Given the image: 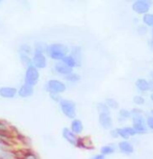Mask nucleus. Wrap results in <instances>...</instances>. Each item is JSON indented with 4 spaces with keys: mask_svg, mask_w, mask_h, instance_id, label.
<instances>
[{
    "mask_svg": "<svg viewBox=\"0 0 153 159\" xmlns=\"http://www.w3.org/2000/svg\"><path fill=\"white\" fill-rule=\"evenodd\" d=\"M50 98L54 102H58V103H59V101L62 100V98L59 97V95H50Z\"/></svg>",
    "mask_w": 153,
    "mask_h": 159,
    "instance_id": "obj_34",
    "label": "nucleus"
},
{
    "mask_svg": "<svg viewBox=\"0 0 153 159\" xmlns=\"http://www.w3.org/2000/svg\"><path fill=\"white\" fill-rule=\"evenodd\" d=\"M19 54H25L30 56L34 54V48L29 44H22L19 47Z\"/></svg>",
    "mask_w": 153,
    "mask_h": 159,
    "instance_id": "obj_16",
    "label": "nucleus"
},
{
    "mask_svg": "<svg viewBox=\"0 0 153 159\" xmlns=\"http://www.w3.org/2000/svg\"><path fill=\"white\" fill-rule=\"evenodd\" d=\"M68 53H69V48L64 44H58V43L48 45L46 50V54L56 62L62 61V59L66 55H68Z\"/></svg>",
    "mask_w": 153,
    "mask_h": 159,
    "instance_id": "obj_1",
    "label": "nucleus"
},
{
    "mask_svg": "<svg viewBox=\"0 0 153 159\" xmlns=\"http://www.w3.org/2000/svg\"><path fill=\"white\" fill-rule=\"evenodd\" d=\"M147 126L153 130V116H149V118L147 119Z\"/></svg>",
    "mask_w": 153,
    "mask_h": 159,
    "instance_id": "obj_33",
    "label": "nucleus"
},
{
    "mask_svg": "<svg viewBox=\"0 0 153 159\" xmlns=\"http://www.w3.org/2000/svg\"><path fill=\"white\" fill-rule=\"evenodd\" d=\"M151 116H153V109L151 110Z\"/></svg>",
    "mask_w": 153,
    "mask_h": 159,
    "instance_id": "obj_40",
    "label": "nucleus"
},
{
    "mask_svg": "<svg viewBox=\"0 0 153 159\" xmlns=\"http://www.w3.org/2000/svg\"><path fill=\"white\" fill-rule=\"evenodd\" d=\"M151 1H146V0H137L134 1L132 4V10L137 14H148L150 8Z\"/></svg>",
    "mask_w": 153,
    "mask_h": 159,
    "instance_id": "obj_7",
    "label": "nucleus"
},
{
    "mask_svg": "<svg viewBox=\"0 0 153 159\" xmlns=\"http://www.w3.org/2000/svg\"><path fill=\"white\" fill-rule=\"evenodd\" d=\"M143 22L147 26H152L153 27V15L152 14H145L143 17Z\"/></svg>",
    "mask_w": 153,
    "mask_h": 159,
    "instance_id": "obj_22",
    "label": "nucleus"
},
{
    "mask_svg": "<svg viewBox=\"0 0 153 159\" xmlns=\"http://www.w3.org/2000/svg\"><path fill=\"white\" fill-rule=\"evenodd\" d=\"M59 108L65 116L68 119L74 120L76 118V105L73 101L68 100V99H62L59 101Z\"/></svg>",
    "mask_w": 153,
    "mask_h": 159,
    "instance_id": "obj_3",
    "label": "nucleus"
},
{
    "mask_svg": "<svg viewBox=\"0 0 153 159\" xmlns=\"http://www.w3.org/2000/svg\"><path fill=\"white\" fill-rule=\"evenodd\" d=\"M70 55L75 59V61H76V65H77V66H80V65H81V58H82L81 48L78 47V46L73 47V48H72V50H71Z\"/></svg>",
    "mask_w": 153,
    "mask_h": 159,
    "instance_id": "obj_14",
    "label": "nucleus"
},
{
    "mask_svg": "<svg viewBox=\"0 0 153 159\" xmlns=\"http://www.w3.org/2000/svg\"><path fill=\"white\" fill-rule=\"evenodd\" d=\"M8 132V127L4 122L0 121V134H5Z\"/></svg>",
    "mask_w": 153,
    "mask_h": 159,
    "instance_id": "obj_30",
    "label": "nucleus"
},
{
    "mask_svg": "<svg viewBox=\"0 0 153 159\" xmlns=\"http://www.w3.org/2000/svg\"><path fill=\"white\" fill-rule=\"evenodd\" d=\"M67 86L58 79H50L45 83V91L49 95H61L66 92Z\"/></svg>",
    "mask_w": 153,
    "mask_h": 159,
    "instance_id": "obj_2",
    "label": "nucleus"
},
{
    "mask_svg": "<svg viewBox=\"0 0 153 159\" xmlns=\"http://www.w3.org/2000/svg\"><path fill=\"white\" fill-rule=\"evenodd\" d=\"M99 123L104 129H109L113 126V121L109 115L107 113H99Z\"/></svg>",
    "mask_w": 153,
    "mask_h": 159,
    "instance_id": "obj_11",
    "label": "nucleus"
},
{
    "mask_svg": "<svg viewBox=\"0 0 153 159\" xmlns=\"http://www.w3.org/2000/svg\"><path fill=\"white\" fill-rule=\"evenodd\" d=\"M149 47H150V49L153 51V40H150L149 41Z\"/></svg>",
    "mask_w": 153,
    "mask_h": 159,
    "instance_id": "obj_38",
    "label": "nucleus"
},
{
    "mask_svg": "<svg viewBox=\"0 0 153 159\" xmlns=\"http://www.w3.org/2000/svg\"><path fill=\"white\" fill-rule=\"evenodd\" d=\"M31 65L34 66L35 69L41 70V69H45L47 67V57L46 54L44 53H35L31 56Z\"/></svg>",
    "mask_w": 153,
    "mask_h": 159,
    "instance_id": "obj_6",
    "label": "nucleus"
},
{
    "mask_svg": "<svg viewBox=\"0 0 153 159\" xmlns=\"http://www.w3.org/2000/svg\"><path fill=\"white\" fill-rule=\"evenodd\" d=\"M132 124H133V129L137 134H144L147 132V127H146V121L144 119L143 115H132Z\"/></svg>",
    "mask_w": 153,
    "mask_h": 159,
    "instance_id": "obj_5",
    "label": "nucleus"
},
{
    "mask_svg": "<svg viewBox=\"0 0 153 159\" xmlns=\"http://www.w3.org/2000/svg\"><path fill=\"white\" fill-rule=\"evenodd\" d=\"M136 85L137 88L140 89L141 92H147L149 91V81H147L146 79H143V78H140L136 81Z\"/></svg>",
    "mask_w": 153,
    "mask_h": 159,
    "instance_id": "obj_17",
    "label": "nucleus"
},
{
    "mask_svg": "<svg viewBox=\"0 0 153 159\" xmlns=\"http://www.w3.org/2000/svg\"><path fill=\"white\" fill-rule=\"evenodd\" d=\"M97 109L99 113H107V115H109V108L106 106L105 103H98Z\"/></svg>",
    "mask_w": 153,
    "mask_h": 159,
    "instance_id": "obj_26",
    "label": "nucleus"
},
{
    "mask_svg": "<svg viewBox=\"0 0 153 159\" xmlns=\"http://www.w3.org/2000/svg\"><path fill=\"white\" fill-rule=\"evenodd\" d=\"M62 134H63V137H64L69 143H71L72 146H77V143H78V139H77L76 135H75L69 128L66 127L63 129Z\"/></svg>",
    "mask_w": 153,
    "mask_h": 159,
    "instance_id": "obj_9",
    "label": "nucleus"
},
{
    "mask_svg": "<svg viewBox=\"0 0 153 159\" xmlns=\"http://www.w3.org/2000/svg\"><path fill=\"white\" fill-rule=\"evenodd\" d=\"M116 130H117V133H118V136H121L123 139H128V137H129L124 128H118V129H116Z\"/></svg>",
    "mask_w": 153,
    "mask_h": 159,
    "instance_id": "obj_29",
    "label": "nucleus"
},
{
    "mask_svg": "<svg viewBox=\"0 0 153 159\" xmlns=\"http://www.w3.org/2000/svg\"><path fill=\"white\" fill-rule=\"evenodd\" d=\"M149 91L153 92V80H152V81H150V82H149Z\"/></svg>",
    "mask_w": 153,
    "mask_h": 159,
    "instance_id": "obj_37",
    "label": "nucleus"
},
{
    "mask_svg": "<svg viewBox=\"0 0 153 159\" xmlns=\"http://www.w3.org/2000/svg\"><path fill=\"white\" fill-rule=\"evenodd\" d=\"M133 102L137 105H142L144 104V102H145V99L143 97H141V96H136V97L133 98Z\"/></svg>",
    "mask_w": 153,
    "mask_h": 159,
    "instance_id": "obj_31",
    "label": "nucleus"
},
{
    "mask_svg": "<svg viewBox=\"0 0 153 159\" xmlns=\"http://www.w3.org/2000/svg\"><path fill=\"white\" fill-rule=\"evenodd\" d=\"M15 155L10 151H1L0 152V159H14Z\"/></svg>",
    "mask_w": 153,
    "mask_h": 159,
    "instance_id": "obj_27",
    "label": "nucleus"
},
{
    "mask_svg": "<svg viewBox=\"0 0 153 159\" xmlns=\"http://www.w3.org/2000/svg\"><path fill=\"white\" fill-rule=\"evenodd\" d=\"M23 159H40L38 157V155L35 153L31 152V151H27L24 153L23 155Z\"/></svg>",
    "mask_w": 153,
    "mask_h": 159,
    "instance_id": "obj_28",
    "label": "nucleus"
},
{
    "mask_svg": "<svg viewBox=\"0 0 153 159\" xmlns=\"http://www.w3.org/2000/svg\"><path fill=\"white\" fill-rule=\"evenodd\" d=\"M119 149L120 151L125 153V154H131L133 152V147L130 143L126 142V140H123L119 143Z\"/></svg>",
    "mask_w": 153,
    "mask_h": 159,
    "instance_id": "obj_15",
    "label": "nucleus"
},
{
    "mask_svg": "<svg viewBox=\"0 0 153 159\" xmlns=\"http://www.w3.org/2000/svg\"><path fill=\"white\" fill-rule=\"evenodd\" d=\"M125 131L127 132V134H128V136H133V135H136V131H134V129L133 127H125Z\"/></svg>",
    "mask_w": 153,
    "mask_h": 159,
    "instance_id": "obj_32",
    "label": "nucleus"
},
{
    "mask_svg": "<svg viewBox=\"0 0 153 159\" xmlns=\"http://www.w3.org/2000/svg\"><path fill=\"white\" fill-rule=\"evenodd\" d=\"M47 47H48V45L46 43H44V42H37V43L34 45V52L46 54Z\"/></svg>",
    "mask_w": 153,
    "mask_h": 159,
    "instance_id": "obj_18",
    "label": "nucleus"
},
{
    "mask_svg": "<svg viewBox=\"0 0 153 159\" xmlns=\"http://www.w3.org/2000/svg\"><path fill=\"white\" fill-rule=\"evenodd\" d=\"M152 37H153V29H152ZM152 40H153V39H152Z\"/></svg>",
    "mask_w": 153,
    "mask_h": 159,
    "instance_id": "obj_42",
    "label": "nucleus"
},
{
    "mask_svg": "<svg viewBox=\"0 0 153 159\" xmlns=\"http://www.w3.org/2000/svg\"><path fill=\"white\" fill-rule=\"evenodd\" d=\"M54 72H55L56 74H58V75H63V76H66V75L72 73V72H73V70H72V69H70L69 67H67L66 65H64L62 61H58L54 65Z\"/></svg>",
    "mask_w": 153,
    "mask_h": 159,
    "instance_id": "obj_12",
    "label": "nucleus"
},
{
    "mask_svg": "<svg viewBox=\"0 0 153 159\" xmlns=\"http://www.w3.org/2000/svg\"><path fill=\"white\" fill-rule=\"evenodd\" d=\"M18 94V89L14 86H2L0 88V97L4 99H14Z\"/></svg>",
    "mask_w": 153,
    "mask_h": 159,
    "instance_id": "obj_8",
    "label": "nucleus"
},
{
    "mask_svg": "<svg viewBox=\"0 0 153 159\" xmlns=\"http://www.w3.org/2000/svg\"><path fill=\"white\" fill-rule=\"evenodd\" d=\"M70 130H71L72 132H73L75 135H76V134H80V133L82 132V130H83L82 122L80 121V120H77V119L72 120Z\"/></svg>",
    "mask_w": 153,
    "mask_h": 159,
    "instance_id": "obj_13",
    "label": "nucleus"
},
{
    "mask_svg": "<svg viewBox=\"0 0 153 159\" xmlns=\"http://www.w3.org/2000/svg\"><path fill=\"white\" fill-rule=\"evenodd\" d=\"M151 77H152V79H153V71L151 72Z\"/></svg>",
    "mask_w": 153,
    "mask_h": 159,
    "instance_id": "obj_39",
    "label": "nucleus"
},
{
    "mask_svg": "<svg viewBox=\"0 0 153 159\" xmlns=\"http://www.w3.org/2000/svg\"><path fill=\"white\" fill-rule=\"evenodd\" d=\"M34 93H35V91H34V88H32V86L23 83V84L19 88V89H18L17 95L21 98H29L34 95Z\"/></svg>",
    "mask_w": 153,
    "mask_h": 159,
    "instance_id": "obj_10",
    "label": "nucleus"
},
{
    "mask_svg": "<svg viewBox=\"0 0 153 159\" xmlns=\"http://www.w3.org/2000/svg\"><path fill=\"white\" fill-rule=\"evenodd\" d=\"M151 100H152V102H153V94L151 95Z\"/></svg>",
    "mask_w": 153,
    "mask_h": 159,
    "instance_id": "obj_41",
    "label": "nucleus"
},
{
    "mask_svg": "<svg viewBox=\"0 0 153 159\" xmlns=\"http://www.w3.org/2000/svg\"><path fill=\"white\" fill-rule=\"evenodd\" d=\"M105 104L109 108H118L119 107V104L115 99H112V98H107L105 100Z\"/></svg>",
    "mask_w": 153,
    "mask_h": 159,
    "instance_id": "obj_25",
    "label": "nucleus"
},
{
    "mask_svg": "<svg viewBox=\"0 0 153 159\" xmlns=\"http://www.w3.org/2000/svg\"><path fill=\"white\" fill-rule=\"evenodd\" d=\"M91 159H104V156L103 155H96V156H94V157H92Z\"/></svg>",
    "mask_w": 153,
    "mask_h": 159,
    "instance_id": "obj_36",
    "label": "nucleus"
},
{
    "mask_svg": "<svg viewBox=\"0 0 153 159\" xmlns=\"http://www.w3.org/2000/svg\"><path fill=\"white\" fill-rule=\"evenodd\" d=\"M114 152H115V148L112 146H104L101 148V155H103V156L113 154Z\"/></svg>",
    "mask_w": 153,
    "mask_h": 159,
    "instance_id": "obj_24",
    "label": "nucleus"
},
{
    "mask_svg": "<svg viewBox=\"0 0 153 159\" xmlns=\"http://www.w3.org/2000/svg\"><path fill=\"white\" fill-rule=\"evenodd\" d=\"M131 116V113L126 109H122L120 110L119 112V121H125V120H128L130 119Z\"/></svg>",
    "mask_w": 153,
    "mask_h": 159,
    "instance_id": "obj_23",
    "label": "nucleus"
},
{
    "mask_svg": "<svg viewBox=\"0 0 153 159\" xmlns=\"http://www.w3.org/2000/svg\"><path fill=\"white\" fill-rule=\"evenodd\" d=\"M64 78H65V80H67L68 82H73V83L78 82L80 80V76L78 74L74 73V72H72V73L66 75V76H64Z\"/></svg>",
    "mask_w": 153,
    "mask_h": 159,
    "instance_id": "obj_20",
    "label": "nucleus"
},
{
    "mask_svg": "<svg viewBox=\"0 0 153 159\" xmlns=\"http://www.w3.org/2000/svg\"><path fill=\"white\" fill-rule=\"evenodd\" d=\"M62 62L64 65H66L67 67H69L70 69H72L73 70V68L75 67H77V65H76V61H75V59L72 57V56L70 54H68V55H66L64 58L62 59Z\"/></svg>",
    "mask_w": 153,
    "mask_h": 159,
    "instance_id": "obj_19",
    "label": "nucleus"
},
{
    "mask_svg": "<svg viewBox=\"0 0 153 159\" xmlns=\"http://www.w3.org/2000/svg\"><path fill=\"white\" fill-rule=\"evenodd\" d=\"M19 57H20V61L25 68H28L30 67L31 65V57L28 55H25V54H19Z\"/></svg>",
    "mask_w": 153,
    "mask_h": 159,
    "instance_id": "obj_21",
    "label": "nucleus"
},
{
    "mask_svg": "<svg viewBox=\"0 0 153 159\" xmlns=\"http://www.w3.org/2000/svg\"><path fill=\"white\" fill-rule=\"evenodd\" d=\"M39 79H40V72L38 69H35L34 66L26 68L25 74H24V83L27 85H30L34 88L38 84Z\"/></svg>",
    "mask_w": 153,
    "mask_h": 159,
    "instance_id": "obj_4",
    "label": "nucleus"
},
{
    "mask_svg": "<svg viewBox=\"0 0 153 159\" xmlns=\"http://www.w3.org/2000/svg\"><path fill=\"white\" fill-rule=\"evenodd\" d=\"M110 136H113V137H115V139H117V137H118L117 130H112V131H110Z\"/></svg>",
    "mask_w": 153,
    "mask_h": 159,
    "instance_id": "obj_35",
    "label": "nucleus"
}]
</instances>
